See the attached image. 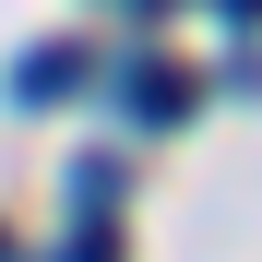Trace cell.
Wrapping results in <instances>:
<instances>
[{
    "mask_svg": "<svg viewBox=\"0 0 262 262\" xmlns=\"http://www.w3.org/2000/svg\"><path fill=\"white\" fill-rule=\"evenodd\" d=\"M191 96H203V83H191L179 60H131V72H119V107L143 119V131H167V119H191Z\"/></svg>",
    "mask_w": 262,
    "mask_h": 262,
    "instance_id": "6da1fadb",
    "label": "cell"
},
{
    "mask_svg": "<svg viewBox=\"0 0 262 262\" xmlns=\"http://www.w3.org/2000/svg\"><path fill=\"white\" fill-rule=\"evenodd\" d=\"M72 83H83V48H36V60L12 72V96H24V107H60Z\"/></svg>",
    "mask_w": 262,
    "mask_h": 262,
    "instance_id": "7a4b0ae2",
    "label": "cell"
},
{
    "mask_svg": "<svg viewBox=\"0 0 262 262\" xmlns=\"http://www.w3.org/2000/svg\"><path fill=\"white\" fill-rule=\"evenodd\" d=\"M214 12H227V24H262V0H214Z\"/></svg>",
    "mask_w": 262,
    "mask_h": 262,
    "instance_id": "3957f363",
    "label": "cell"
}]
</instances>
